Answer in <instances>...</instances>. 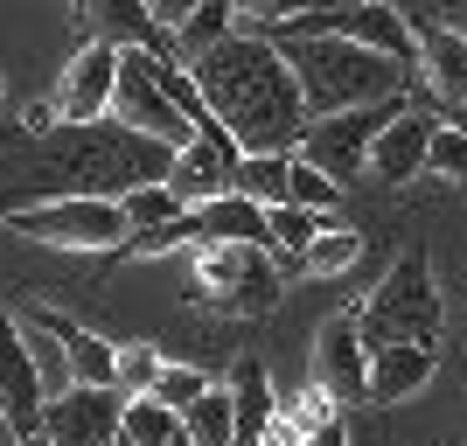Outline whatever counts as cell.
Masks as SVG:
<instances>
[{"instance_id": "obj_1", "label": "cell", "mask_w": 467, "mask_h": 446, "mask_svg": "<svg viewBox=\"0 0 467 446\" xmlns=\"http://www.w3.org/2000/svg\"><path fill=\"white\" fill-rule=\"evenodd\" d=\"M189 78L202 91V105L216 112V126L244 147V154H293L307 133V98L293 78L286 49L273 36H223L216 49L189 57Z\"/></svg>"}, {"instance_id": "obj_2", "label": "cell", "mask_w": 467, "mask_h": 446, "mask_svg": "<svg viewBox=\"0 0 467 446\" xmlns=\"http://www.w3.org/2000/svg\"><path fill=\"white\" fill-rule=\"evenodd\" d=\"M175 147L154 133H133L126 119H63L57 133H42V175L49 195H126L147 182H168Z\"/></svg>"}, {"instance_id": "obj_3", "label": "cell", "mask_w": 467, "mask_h": 446, "mask_svg": "<svg viewBox=\"0 0 467 446\" xmlns=\"http://www.w3.org/2000/svg\"><path fill=\"white\" fill-rule=\"evenodd\" d=\"M286 49L293 78H300V98L307 112H356V105H377V98H398L411 84L405 63L377 57L363 42H342V36H273Z\"/></svg>"}, {"instance_id": "obj_4", "label": "cell", "mask_w": 467, "mask_h": 446, "mask_svg": "<svg viewBox=\"0 0 467 446\" xmlns=\"http://www.w3.org/2000/svg\"><path fill=\"white\" fill-rule=\"evenodd\" d=\"M279 293H286V265L273 258V244H195V265H189V300L216 314H273Z\"/></svg>"}, {"instance_id": "obj_5", "label": "cell", "mask_w": 467, "mask_h": 446, "mask_svg": "<svg viewBox=\"0 0 467 446\" xmlns=\"http://www.w3.org/2000/svg\"><path fill=\"white\" fill-rule=\"evenodd\" d=\"M356 328L370 349L390 342H440V286H432V258L405 252L398 265L377 279V293L356 307Z\"/></svg>"}, {"instance_id": "obj_6", "label": "cell", "mask_w": 467, "mask_h": 446, "mask_svg": "<svg viewBox=\"0 0 467 446\" xmlns=\"http://www.w3.org/2000/svg\"><path fill=\"white\" fill-rule=\"evenodd\" d=\"M7 231L28 244H63V252H126L133 223L112 195H42L28 210H7Z\"/></svg>"}, {"instance_id": "obj_7", "label": "cell", "mask_w": 467, "mask_h": 446, "mask_svg": "<svg viewBox=\"0 0 467 446\" xmlns=\"http://www.w3.org/2000/svg\"><path fill=\"white\" fill-rule=\"evenodd\" d=\"M398 105H405V91H398V98H377V105H356V112H321V119H307V133H300V147H293V154L314 161L328 182H342V189H349V182L370 175V140L398 119Z\"/></svg>"}, {"instance_id": "obj_8", "label": "cell", "mask_w": 467, "mask_h": 446, "mask_svg": "<svg viewBox=\"0 0 467 446\" xmlns=\"http://www.w3.org/2000/svg\"><path fill=\"white\" fill-rule=\"evenodd\" d=\"M112 119H126L133 133H154L168 147H189L195 126L182 112L168 84H161V57L154 49H119V91H112Z\"/></svg>"}, {"instance_id": "obj_9", "label": "cell", "mask_w": 467, "mask_h": 446, "mask_svg": "<svg viewBox=\"0 0 467 446\" xmlns=\"http://www.w3.org/2000/svg\"><path fill=\"white\" fill-rule=\"evenodd\" d=\"M119 419H126V390L119 384H70L42 405L49 446H105L119 440Z\"/></svg>"}, {"instance_id": "obj_10", "label": "cell", "mask_w": 467, "mask_h": 446, "mask_svg": "<svg viewBox=\"0 0 467 446\" xmlns=\"http://www.w3.org/2000/svg\"><path fill=\"white\" fill-rule=\"evenodd\" d=\"M314 384L335 405H370V342L356 328V314H335L314 335Z\"/></svg>"}, {"instance_id": "obj_11", "label": "cell", "mask_w": 467, "mask_h": 446, "mask_svg": "<svg viewBox=\"0 0 467 446\" xmlns=\"http://www.w3.org/2000/svg\"><path fill=\"white\" fill-rule=\"evenodd\" d=\"M42 405H49V390H42V369L28 356V335L7 307H0V411L15 419L21 432L42 426Z\"/></svg>"}, {"instance_id": "obj_12", "label": "cell", "mask_w": 467, "mask_h": 446, "mask_svg": "<svg viewBox=\"0 0 467 446\" xmlns=\"http://www.w3.org/2000/svg\"><path fill=\"white\" fill-rule=\"evenodd\" d=\"M237 147L223 126H210V133H195L189 147H175V168H168V189L182 195V210L189 202H210V195H223L231 189V168H237Z\"/></svg>"}, {"instance_id": "obj_13", "label": "cell", "mask_w": 467, "mask_h": 446, "mask_svg": "<svg viewBox=\"0 0 467 446\" xmlns=\"http://www.w3.org/2000/svg\"><path fill=\"white\" fill-rule=\"evenodd\" d=\"M112 91H119V49L91 36L78 57L63 63L57 105H63V119H105V112H112Z\"/></svg>"}, {"instance_id": "obj_14", "label": "cell", "mask_w": 467, "mask_h": 446, "mask_svg": "<svg viewBox=\"0 0 467 446\" xmlns=\"http://www.w3.org/2000/svg\"><path fill=\"white\" fill-rule=\"evenodd\" d=\"M432 126H440V119L419 112V105L405 98V105H398V119H390L384 133L370 140V175H377V182H390V189H398V182H411V175H426Z\"/></svg>"}, {"instance_id": "obj_15", "label": "cell", "mask_w": 467, "mask_h": 446, "mask_svg": "<svg viewBox=\"0 0 467 446\" xmlns=\"http://www.w3.org/2000/svg\"><path fill=\"white\" fill-rule=\"evenodd\" d=\"M84 21H91V36L98 42H112V49H175V36L154 21V7L147 0H78Z\"/></svg>"}, {"instance_id": "obj_16", "label": "cell", "mask_w": 467, "mask_h": 446, "mask_svg": "<svg viewBox=\"0 0 467 446\" xmlns=\"http://www.w3.org/2000/svg\"><path fill=\"white\" fill-rule=\"evenodd\" d=\"M411 28H419V70H426L432 98L453 112L467 98V36L453 21H411Z\"/></svg>"}, {"instance_id": "obj_17", "label": "cell", "mask_w": 467, "mask_h": 446, "mask_svg": "<svg viewBox=\"0 0 467 446\" xmlns=\"http://www.w3.org/2000/svg\"><path fill=\"white\" fill-rule=\"evenodd\" d=\"M432 369H440V349H432V342L370 349V405H398V398H411V390H426Z\"/></svg>"}, {"instance_id": "obj_18", "label": "cell", "mask_w": 467, "mask_h": 446, "mask_svg": "<svg viewBox=\"0 0 467 446\" xmlns=\"http://www.w3.org/2000/svg\"><path fill=\"white\" fill-rule=\"evenodd\" d=\"M223 390H231V411H237V446H265V432H273V419H279V398H273V384H265V363H258V356H237Z\"/></svg>"}, {"instance_id": "obj_19", "label": "cell", "mask_w": 467, "mask_h": 446, "mask_svg": "<svg viewBox=\"0 0 467 446\" xmlns=\"http://www.w3.org/2000/svg\"><path fill=\"white\" fill-rule=\"evenodd\" d=\"M63 356H70V384H119V342L78 328L63 314Z\"/></svg>"}, {"instance_id": "obj_20", "label": "cell", "mask_w": 467, "mask_h": 446, "mask_svg": "<svg viewBox=\"0 0 467 446\" xmlns=\"http://www.w3.org/2000/svg\"><path fill=\"white\" fill-rule=\"evenodd\" d=\"M182 440L189 446H237V411H231V390H202L189 411H182Z\"/></svg>"}, {"instance_id": "obj_21", "label": "cell", "mask_w": 467, "mask_h": 446, "mask_svg": "<svg viewBox=\"0 0 467 446\" xmlns=\"http://www.w3.org/2000/svg\"><path fill=\"white\" fill-rule=\"evenodd\" d=\"M223 36H237V0H202L189 21L175 28V63L202 57V49H216Z\"/></svg>"}, {"instance_id": "obj_22", "label": "cell", "mask_w": 467, "mask_h": 446, "mask_svg": "<svg viewBox=\"0 0 467 446\" xmlns=\"http://www.w3.org/2000/svg\"><path fill=\"white\" fill-rule=\"evenodd\" d=\"M356 258H363V231H349V223H321V237H314L307 252H300V265L293 272H314V279H335V272H349Z\"/></svg>"}, {"instance_id": "obj_23", "label": "cell", "mask_w": 467, "mask_h": 446, "mask_svg": "<svg viewBox=\"0 0 467 446\" xmlns=\"http://www.w3.org/2000/svg\"><path fill=\"white\" fill-rule=\"evenodd\" d=\"M119 432H126L133 446H182V411L140 390V398H126V419H119Z\"/></svg>"}, {"instance_id": "obj_24", "label": "cell", "mask_w": 467, "mask_h": 446, "mask_svg": "<svg viewBox=\"0 0 467 446\" xmlns=\"http://www.w3.org/2000/svg\"><path fill=\"white\" fill-rule=\"evenodd\" d=\"M286 175H293V154H237L231 189L273 210V202H286Z\"/></svg>"}, {"instance_id": "obj_25", "label": "cell", "mask_w": 467, "mask_h": 446, "mask_svg": "<svg viewBox=\"0 0 467 446\" xmlns=\"http://www.w3.org/2000/svg\"><path fill=\"white\" fill-rule=\"evenodd\" d=\"M265 223H273V252H279V265H300V252H307L314 237H321L328 210H300V202H273V210H265Z\"/></svg>"}, {"instance_id": "obj_26", "label": "cell", "mask_w": 467, "mask_h": 446, "mask_svg": "<svg viewBox=\"0 0 467 446\" xmlns=\"http://www.w3.org/2000/svg\"><path fill=\"white\" fill-rule=\"evenodd\" d=\"M119 210H126V223H133V237H140V231H161V223L182 210V195L168 189V182H147V189H126V195H119Z\"/></svg>"}, {"instance_id": "obj_27", "label": "cell", "mask_w": 467, "mask_h": 446, "mask_svg": "<svg viewBox=\"0 0 467 446\" xmlns=\"http://www.w3.org/2000/svg\"><path fill=\"white\" fill-rule=\"evenodd\" d=\"M286 202H300V210H328V216H335V202H342V182H328L321 168H314V161H300V154H293Z\"/></svg>"}, {"instance_id": "obj_28", "label": "cell", "mask_w": 467, "mask_h": 446, "mask_svg": "<svg viewBox=\"0 0 467 446\" xmlns=\"http://www.w3.org/2000/svg\"><path fill=\"white\" fill-rule=\"evenodd\" d=\"M426 175H440V182H461L467 189V133L461 126H432V147H426Z\"/></svg>"}, {"instance_id": "obj_29", "label": "cell", "mask_w": 467, "mask_h": 446, "mask_svg": "<svg viewBox=\"0 0 467 446\" xmlns=\"http://www.w3.org/2000/svg\"><path fill=\"white\" fill-rule=\"evenodd\" d=\"M161 369H168V356H161L154 342H119V390H126V398L154 390Z\"/></svg>"}, {"instance_id": "obj_30", "label": "cell", "mask_w": 467, "mask_h": 446, "mask_svg": "<svg viewBox=\"0 0 467 446\" xmlns=\"http://www.w3.org/2000/svg\"><path fill=\"white\" fill-rule=\"evenodd\" d=\"M202 390H210V377H202V369H189V363H168L154 377V390H147V398H161V405H175V411H189L195 398H202Z\"/></svg>"}, {"instance_id": "obj_31", "label": "cell", "mask_w": 467, "mask_h": 446, "mask_svg": "<svg viewBox=\"0 0 467 446\" xmlns=\"http://www.w3.org/2000/svg\"><path fill=\"white\" fill-rule=\"evenodd\" d=\"M314 0H237V15L258 21V28H286L293 15H307Z\"/></svg>"}, {"instance_id": "obj_32", "label": "cell", "mask_w": 467, "mask_h": 446, "mask_svg": "<svg viewBox=\"0 0 467 446\" xmlns=\"http://www.w3.org/2000/svg\"><path fill=\"white\" fill-rule=\"evenodd\" d=\"M147 7H154V21L168 28V36H175V28H182L189 15H195V7H202V0H147Z\"/></svg>"}, {"instance_id": "obj_33", "label": "cell", "mask_w": 467, "mask_h": 446, "mask_svg": "<svg viewBox=\"0 0 467 446\" xmlns=\"http://www.w3.org/2000/svg\"><path fill=\"white\" fill-rule=\"evenodd\" d=\"M15 440H21V426L7 419V411H0V446H15Z\"/></svg>"}, {"instance_id": "obj_34", "label": "cell", "mask_w": 467, "mask_h": 446, "mask_svg": "<svg viewBox=\"0 0 467 446\" xmlns=\"http://www.w3.org/2000/svg\"><path fill=\"white\" fill-rule=\"evenodd\" d=\"M15 446H49V432H42V426H36V432H21V440H15Z\"/></svg>"}, {"instance_id": "obj_35", "label": "cell", "mask_w": 467, "mask_h": 446, "mask_svg": "<svg viewBox=\"0 0 467 446\" xmlns=\"http://www.w3.org/2000/svg\"><path fill=\"white\" fill-rule=\"evenodd\" d=\"M453 126H461V133H467V98H461V105H453Z\"/></svg>"}, {"instance_id": "obj_36", "label": "cell", "mask_w": 467, "mask_h": 446, "mask_svg": "<svg viewBox=\"0 0 467 446\" xmlns=\"http://www.w3.org/2000/svg\"><path fill=\"white\" fill-rule=\"evenodd\" d=\"M105 446H133V440H126V432H119V440H105Z\"/></svg>"}, {"instance_id": "obj_37", "label": "cell", "mask_w": 467, "mask_h": 446, "mask_svg": "<svg viewBox=\"0 0 467 446\" xmlns=\"http://www.w3.org/2000/svg\"><path fill=\"white\" fill-rule=\"evenodd\" d=\"M182 446H189V440H182Z\"/></svg>"}]
</instances>
